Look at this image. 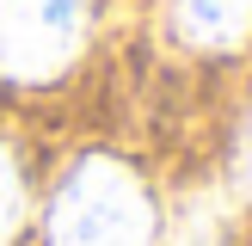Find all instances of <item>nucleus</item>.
Returning a JSON list of instances; mask_svg holds the SVG:
<instances>
[{"label":"nucleus","mask_w":252,"mask_h":246,"mask_svg":"<svg viewBox=\"0 0 252 246\" xmlns=\"http://www.w3.org/2000/svg\"><path fill=\"white\" fill-rule=\"evenodd\" d=\"M154 209L117 160H80L49 209V246H148Z\"/></svg>","instance_id":"nucleus-1"},{"label":"nucleus","mask_w":252,"mask_h":246,"mask_svg":"<svg viewBox=\"0 0 252 246\" xmlns=\"http://www.w3.org/2000/svg\"><path fill=\"white\" fill-rule=\"evenodd\" d=\"M19 228V172H12V154L0 148V246Z\"/></svg>","instance_id":"nucleus-5"},{"label":"nucleus","mask_w":252,"mask_h":246,"mask_svg":"<svg viewBox=\"0 0 252 246\" xmlns=\"http://www.w3.org/2000/svg\"><path fill=\"white\" fill-rule=\"evenodd\" d=\"M86 43V0H0V68L12 80H49Z\"/></svg>","instance_id":"nucleus-2"},{"label":"nucleus","mask_w":252,"mask_h":246,"mask_svg":"<svg viewBox=\"0 0 252 246\" xmlns=\"http://www.w3.org/2000/svg\"><path fill=\"white\" fill-rule=\"evenodd\" d=\"M240 184H246V197H252V123H246V135H240Z\"/></svg>","instance_id":"nucleus-6"},{"label":"nucleus","mask_w":252,"mask_h":246,"mask_svg":"<svg viewBox=\"0 0 252 246\" xmlns=\"http://www.w3.org/2000/svg\"><path fill=\"white\" fill-rule=\"evenodd\" d=\"M234 240V209L221 191H185L179 209H172V228H166V246H228Z\"/></svg>","instance_id":"nucleus-3"},{"label":"nucleus","mask_w":252,"mask_h":246,"mask_svg":"<svg viewBox=\"0 0 252 246\" xmlns=\"http://www.w3.org/2000/svg\"><path fill=\"white\" fill-rule=\"evenodd\" d=\"M179 25L209 49H234L252 25V0H179Z\"/></svg>","instance_id":"nucleus-4"}]
</instances>
